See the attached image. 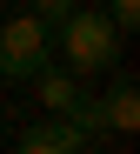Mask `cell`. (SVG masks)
Here are the masks:
<instances>
[{
  "label": "cell",
  "instance_id": "6da1fadb",
  "mask_svg": "<svg viewBox=\"0 0 140 154\" xmlns=\"http://www.w3.org/2000/svg\"><path fill=\"white\" fill-rule=\"evenodd\" d=\"M53 47L67 54V67H73V74H100V67H114V60H120L127 34H120L100 7H87V0H80L60 27H53Z\"/></svg>",
  "mask_w": 140,
  "mask_h": 154
},
{
  "label": "cell",
  "instance_id": "7a4b0ae2",
  "mask_svg": "<svg viewBox=\"0 0 140 154\" xmlns=\"http://www.w3.org/2000/svg\"><path fill=\"white\" fill-rule=\"evenodd\" d=\"M53 54V27L34 14H13V20H0V81H34V74L47 67Z\"/></svg>",
  "mask_w": 140,
  "mask_h": 154
},
{
  "label": "cell",
  "instance_id": "3957f363",
  "mask_svg": "<svg viewBox=\"0 0 140 154\" xmlns=\"http://www.w3.org/2000/svg\"><path fill=\"white\" fill-rule=\"evenodd\" d=\"M34 87H40V100H47V114L73 121L80 134H107V127H100V100L80 87V74H73V67H40V74H34Z\"/></svg>",
  "mask_w": 140,
  "mask_h": 154
},
{
  "label": "cell",
  "instance_id": "277c9868",
  "mask_svg": "<svg viewBox=\"0 0 140 154\" xmlns=\"http://www.w3.org/2000/svg\"><path fill=\"white\" fill-rule=\"evenodd\" d=\"M87 141H94V134H80L73 121L47 114L40 127H27V134H20V154H87Z\"/></svg>",
  "mask_w": 140,
  "mask_h": 154
},
{
  "label": "cell",
  "instance_id": "5b68a950",
  "mask_svg": "<svg viewBox=\"0 0 140 154\" xmlns=\"http://www.w3.org/2000/svg\"><path fill=\"white\" fill-rule=\"evenodd\" d=\"M100 100V127H107V134H133V127H140V87L127 81V74H114V87H107V94H94Z\"/></svg>",
  "mask_w": 140,
  "mask_h": 154
},
{
  "label": "cell",
  "instance_id": "8992f818",
  "mask_svg": "<svg viewBox=\"0 0 140 154\" xmlns=\"http://www.w3.org/2000/svg\"><path fill=\"white\" fill-rule=\"evenodd\" d=\"M73 7H80V0H27V14H34V20H47V27H60Z\"/></svg>",
  "mask_w": 140,
  "mask_h": 154
},
{
  "label": "cell",
  "instance_id": "52a82bcc",
  "mask_svg": "<svg viewBox=\"0 0 140 154\" xmlns=\"http://www.w3.org/2000/svg\"><path fill=\"white\" fill-rule=\"evenodd\" d=\"M107 20H114L120 34H133L140 27V0H107Z\"/></svg>",
  "mask_w": 140,
  "mask_h": 154
},
{
  "label": "cell",
  "instance_id": "ba28073f",
  "mask_svg": "<svg viewBox=\"0 0 140 154\" xmlns=\"http://www.w3.org/2000/svg\"><path fill=\"white\" fill-rule=\"evenodd\" d=\"M0 87H7V81H0Z\"/></svg>",
  "mask_w": 140,
  "mask_h": 154
}]
</instances>
